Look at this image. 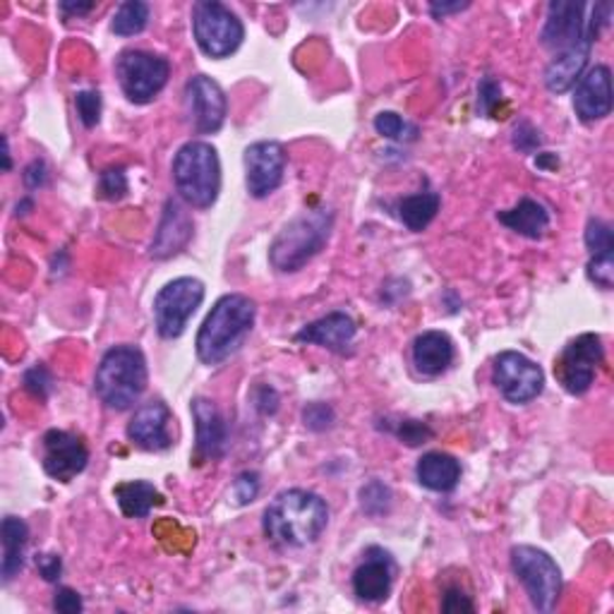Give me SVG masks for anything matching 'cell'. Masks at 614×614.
Returning <instances> with one entry per match:
<instances>
[{"label":"cell","mask_w":614,"mask_h":614,"mask_svg":"<svg viewBox=\"0 0 614 614\" xmlns=\"http://www.w3.org/2000/svg\"><path fill=\"white\" fill-rule=\"evenodd\" d=\"M329 507L315 492L286 490L264 511V535L286 547H305L324 533Z\"/></svg>","instance_id":"cell-1"},{"label":"cell","mask_w":614,"mask_h":614,"mask_svg":"<svg viewBox=\"0 0 614 614\" xmlns=\"http://www.w3.org/2000/svg\"><path fill=\"white\" fill-rule=\"evenodd\" d=\"M255 317V300L243 293H228L216 300L197 334V358L204 365H221L226 358H231L243 346Z\"/></svg>","instance_id":"cell-2"},{"label":"cell","mask_w":614,"mask_h":614,"mask_svg":"<svg viewBox=\"0 0 614 614\" xmlns=\"http://www.w3.org/2000/svg\"><path fill=\"white\" fill-rule=\"evenodd\" d=\"M94 389L111 411H128L147 389V358L137 346H113L96 368Z\"/></svg>","instance_id":"cell-3"},{"label":"cell","mask_w":614,"mask_h":614,"mask_svg":"<svg viewBox=\"0 0 614 614\" xmlns=\"http://www.w3.org/2000/svg\"><path fill=\"white\" fill-rule=\"evenodd\" d=\"M334 228V214L329 209H312L296 216L284 231L274 238L269 248V262L276 272L293 274L317 257L327 245Z\"/></svg>","instance_id":"cell-4"},{"label":"cell","mask_w":614,"mask_h":614,"mask_svg":"<svg viewBox=\"0 0 614 614\" xmlns=\"http://www.w3.org/2000/svg\"><path fill=\"white\" fill-rule=\"evenodd\" d=\"M178 195L190 207L209 209L221 192V161L209 142H188L173 159Z\"/></svg>","instance_id":"cell-5"},{"label":"cell","mask_w":614,"mask_h":614,"mask_svg":"<svg viewBox=\"0 0 614 614\" xmlns=\"http://www.w3.org/2000/svg\"><path fill=\"white\" fill-rule=\"evenodd\" d=\"M511 569L538 612H552L557 607L562 595V571L545 550L516 545L511 550Z\"/></svg>","instance_id":"cell-6"},{"label":"cell","mask_w":614,"mask_h":614,"mask_svg":"<svg viewBox=\"0 0 614 614\" xmlns=\"http://www.w3.org/2000/svg\"><path fill=\"white\" fill-rule=\"evenodd\" d=\"M192 32H195L202 51L216 60L236 53L245 36L243 22L238 20L236 12L224 3H216V0H202L195 5L192 10Z\"/></svg>","instance_id":"cell-7"},{"label":"cell","mask_w":614,"mask_h":614,"mask_svg":"<svg viewBox=\"0 0 614 614\" xmlns=\"http://www.w3.org/2000/svg\"><path fill=\"white\" fill-rule=\"evenodd\" d=\"M204 300V284L192 276L168 281L154 298V322L161 339H178Z\"/></svg>","instance_id":"cell-8"},{"label":"cell","mask_w":614,"mask_h":614,"mask_svg":"<svg viewBox=\"0 0 614 614\" xmlns=\"http://www.w3.org/2000/svg\"><path fill=\"white\" fill-rule=\"evenodd\" d=\"M168 75H171V63L164 56L128 48L116 60L120 89L132 104H149L166 87Z\"/></svg>","instance_id":"cell-9"},{"label":"cell","mask_w":614,"mask_h":614,"mask_svg":"<svg viewBox=\"0 0 614 614\" xmlns=\"http://www.w3.org/2000/svg\"><path fill=\"white\" fill-rule=\"evenodd\" d=\"M600 363H603V339L598 334H581L564 348L555 372L564 389L581 396L593 387Z\"/></svg>","instance_id":"cell-10"},{"label":"cell","mask_w":614,"mask_h":614,"mask_svg":"<svg viewBox=\"0 0 614 614\" xmlns=\"http://www.w3.org/2000/svg\"><path fill=\"white\" fill-rule=\"evenodd\" d=\"M492 382H495V387L502 392L504 399L521 406L533 401L543 392L545 375L531 358H526L519 351H504L495 358Z\"/></svg>","instance_id":"cell-11"},{"label":"cell","mask_w":614,"mask_h":614,"mask_svg":"<svg viewBox=\"0 0 614 614\" xmlns=\"http://www.w3.org/2000/svg\"><path fill=\"white\" fill-rule=\"evenodd\" d=\"M588 5L583 3H567V0H555L547 8V22L543 27V34L540 39L552 51H569L574 46L581 44H591L595 41V36L588 27V20L583 17Z\"/></svg>","instance_id":"cell-12"},{"label":"cell","mask_w":614,"mask_h":614,"mask_svg":"<svg viewBox=\"0 0 614 614\" xmlns=\"http://www.w3.org/2000/svg\"><path fill=\"white\" fill-rule=\"evenodd\" d=\"M185 108L192 128L200 135H212V132L221 130L226 120V94L212 77L195 75L185 84Z\"/></svg>","instance_id":"cell-13"},{"label":"cell","mask_w":614,"mask_h":614,"mask_svg":"<svg viewBox=\"0 0 614 614\" xmlns=\"http://www.w3.org/2000/svg\"><path fill=\"white\" fill-rule=\"evenodd\" d=\"M44 471L58 483H70L89 463V449L82 437L68 430H48L44 435Z\"/></svg>","instance_id":"cell-14"},{"label":"cell","mask_w":614,"mask_h":614,"mask_svg":"<svg viewBox=\"0 0 614 614\" xmlns=\"http://www.w3.org/2000/svg\"><path fill=\"white\" fill-rule=\"evenodd\" d=\"M286 152L279 142H255L245 149V185L252 197H269L284 183Z\"/></svg>","instance_id":"cell-15"},{"label":"cell","mask_w":614,"mask_h":614,"mask_svg":"<svg viewBox=\"0 0 614 614\" xmlns=\"http://www.w3.org/2000/svg\"><path fill=\"white\" fill-rule=\"evenodd\" d=\"M396 564L389 552L382 547H370L365 552V559L353 571V591L365 603H382L392 593Z\"/></svg>","instance_id":"cell-16"},{"label":"cell","mask_w":614,"mask_h":614,"mask_svg":"<svg viewBox=\"0 0 614 614\" xmlns=\"http://www.w3.org/2000/svg\"><path fill=\"white\" fill-rule=\"evenodd\" d=\"M574 111L583 123L603 120L612 111V72L607 65H595L581 75L574 92Z\"/></svg>","instance_id":"cell-17"},{"label":"cell","mask_w":614,"mask_h":614,"mask_svg":"<svg viewBox=\"0 0 614 614\" xmlns=\"http://www.w3.org/2000/svg\"><path fill=\"white\" fill-rule=\"evenodd\" d=\"M168 420H171V411L164 401L144 404L128 423V437L144 452H164L171 447Z\"/></svg>","instance_id":"cell-18"},{"label":"cell","mask_w":614,"mask_h":614,"mask_svg":"<svg viewBox=\"0 0 614 614\" xmlns=\"http://www.w3.org/2000/svg\"><path fill=\"white\" fill-rule=\"evenodd\" d=\"M192 420H195V454L200 461H216L221 459L228 442V428L226 420L209 399H195L190 406Z\"/></svg>","instance_id":"cell-19"},{"label":"cell","mask_w":614,"mask_h":614,"mask_svg":"<svg viewBox=\"0 0 614 614\" xmlns=\"http://www.w3.org/2000/svg\"><path fill=\"white\" fill-rule=\"evenodd\" d=\"M190 238H192V219L183 209V204L178 200H168L164 207L159 231H156L152 240L149 255L154 260L173 257L176 252H180L190 243Z\"/></svg>","instance_id":"cell-20"},{"label":"cell","mask_w":614,"mask_h":614,"mask_svg":"<svg viewBox=\"0 0 614 614\" xmlns=\"http://www.w3.org/2000/svg\"><path fill=\"white\" fill-rule=\"evenodd\" d=\"M586 245L591 252L588 262V279L610 291L614 281V236L610 224L603 219H591L586 226Z\"/></svg>","instance_id":"cell-21"},{"label":"cell","mask_w":614,"mask_h":614,"mask_svg":"<svg viewBox=\"0 0 614 614\" xmlns=\"http://www.w3.org/2000/svg\"><path fill=\"white\" fill-rule=\"evenodd\" d=\"M356 332H358V327L351 315H346V312H332V315L322 317L317 322H310L308 327L300 329L296 334V341L315 344V346L329 348V351L344 353L346 348L353 344Z\"/></svg>","instance_id":"cell-22"},{"label":"cell","mask_w":614,"mask_h":614,"mask_svg":"<svg viewBox=\"0 0 614 614\" xmlns=\"http://www.w3.org/2000/svg\"><path fill=\"white\" fill-rule=\"evenodd\" d=\"M454 363V341L444 332H423L413 341V365L425 377H437Z\"/></svg>","instance_id":"cell-23"},{"label":"cell","mask_w":614,"mask_h":614,"mask_svg":"<svg viewBox=\"0 0 614 614\" xmlns=\"http://www.w3.org/2000/svg\"><path fill=\"white\" fill-rule=\"evenodd\" d=\"M588 56H591V44L574 46L569 51H562L545 70V87L552 94L569 92L576 82L581 80L583 70L588 65Z\"/></svg>","instance_id":"cell-24"},{"label":"cell","mask_w":614,"mask_h":614,"mask_svg":"<svg viewBox=\"0 0 614 614\" xmlns=\"http://www.w3.org/2000/svg\"><path fill=\"white\" fill-rule=\"evenodd\" d=\"M418 483L432 492H452L461 480V463L452 454L430 452L416 466Z\"/></svg>","instance_id":"cell-25"},{"label":"cell","mask_w":614,"mask_h":614,"mask_svg":"<svg viewBox=\"0 0 614 614\" xmlns=\"http://www.w3.org/2000/svg\"><path fill=\"white\" fill-rule=\"evenodd\" d=\"M497 219L507 228H511L514 233L538 240V238H543L547 231L550 212L540 202L526 197L516 204V207L499 212Z\"/></svg>","instance_id":"cell-26"},{"label":"cell","mask_w":614,"mask_h":614,"mask_svg":"<svg viewBox=\"0 0 614 614\" xmlns=\"http://www.w3.org/2000/svg\"><path fill=\"white\" fill-rule=\"evenodd\" d=\"M0 535H3V564H0V574L3 581L10 583L24 567V550L29 543V528L17 516H5L3 526H0Z\"/></svg>","instance_id":"cell-27"},{"label":"cell","mask_w":614,"mask_h":614,"mask_svg":"<svg viewBox=\"0 0 614 614\" xmlns=\"http://www.w3.org/2000/svg\"><path fill=\"white\" fill-rule=\"evenodd\" d=\"M113 495L118 499V507L123 511L128 519H144L149 516V511L161 504V495L147 480H130V483H120Z\"/></svg>","instance_id":"cell-28"},{"label":"cell","mask_w":614,"mask_h":614,"mask_svg":"<svg viewBox=\"0 0 614 614\" xmlns=\"http://www.w3.org/2000/svg\"><path fill=\"white\" fill-rule=\"evenodd\" d=\"M440 195L437 192H418V195H408L399 202V219L408 231L420 233L428 228L440 212Z\"/></svg>","instance_id":"cell-29"},{"label":"cell","mask_w":614,"mask_h":614,"mask_svg":"<svg viewBox=\"0 0 614 614\" xmlns=\"http://www.w3.org/2000/svg\"><path fill=\"white\" fill-rule=\"evenodd\" d=\"M147 24H149V5L142 3V0H128V3L116 10L111 29L118 36H135L147 29Z\"/></svg>","instance_id":"cell-30"},{"label":"cell","mask_w":614,"mask_h":614,"mask_svg":"<svg viewBox=\"0 0 614 614\" xmlns=\"http://www.w3.org/2000/svg\"><path fill=\"white\" fill-rule=\"evenodd\" d=\"M392 490L382 480H372L365 487H360V507L368 516H384L392 509Z\"/></svg>","instance_id":"cell-31"},{"label":"cell","mask_w":614,"mask_h":614,"mask_svg":"<svg viewBox=\"0 0 614 614\" xmlns=\"http://www.w3.org/2000/svg\"><path fill=\"white\" fill-rule=\"evenodd\" d=\"M375 130L380 132L382 137H387V140H416L418 135V128L416 125H408L406 120L399 116V113H394V111H384L375 118Z\"/></svg>","instance_id":"cell-32"},{"label":"cell","mask_w":614,"mask_h":614,"mask_svg":"<svg viewBox=\"0 0 614 614\" xmlns=\"http://www.w3.org/2000/svg\"><path fill=\"white\" fill-rule=\"evenodd\" d=\"M99 195L104 200H123L128 195V176H125V168H106L99 178Z\"/></svg>","instance_id":"cell-33"},{"label":"cell","mask_w":614,"mask_h":614,"mask_svg":"<svg viewBox=\"0 0 614 614\" xmlns=\"http://www.w3.org/2000/svg\"><path fill=\"white\" fill-rule=\"evenodd\" d=\"M77 116L84 123V128H94L101 118V94L99 92H80L75 96Z\"/></svg>","instance_id":"cell-34"},{"label":"cell","mask_w":614,"mask_h":614,"mask_svg":"<svg viewBox=\"0 0 614 614\" xmlns=\"http://www.w3.org/2000/svg\"><path fill=\"white\" fill-rule=\"evenodd\" d=\"M334 408L327 404H308L303 411V423L312 432H324L334 425Z\"/></svg>","instance_id":"cell-35"},{"label":"cell","mask_w":614,"mask_h":614,"mask_svg":"<svg viewBox=\"0 0 614 614\" xmlns=\"http://www.w3.org/2000/svg\"><path fill=\"white\" fill-rule=\"evenodd\" d=\"M396 435H399L401 442H406L408 447H420L432 437V430L420 423V420H404V423L396 428Z\"/></svg>","instance_id":"cell-36"},{"label":"cell","mask_w":614,"mask_h":614,"mask_svg":"<svg viewBox=\"0 0 614 614\" xmlns=\"http://www.w3.org/2000/svg\"><path fill=\"white\" fill-rule=\"evenodd\" d=\"M24 384H27V389L36 396V399H46L48 392H51V375H48V370L41 368V365H36L32 368L27 375H24Z\"/></svg>","instance_id":"cell-37"},{"label":"cell","mask_w":614,"mask_h":614,"mask_svg":"<svg viewBox=\"0 0 614 614\" xmlns=\"http://www.w3.org/2000/svg\"><path fill=\"white\" fill-rule=\"evenodd\" d=\"M514 147L516 149H521L526 154H531L540 147V135H538V130L528 123V120H523V123H519L514 128Z\"/></svg>","instance_id":"cell-38"},{"label":"cell","mask_w":614,"mask_h":614,"mask_svg":"<svg viewBox=\"0 0 614 614\" xmlns=\"http://www.w3.org/2000/svg\"><path fill=\"white\" fill-rule=\"evenodd\" d=\"M260 492V475L257 473H243L238 475L236 485H233V495L238 504H250L252 499L257 497Z\"/></svg>","instance_id":"cell-39"},{"label":"cell","mask_w":614,"mask_h":614,"mask_svg":"<svg viewBox=\"0 0 614 614\" xmlns=\"http://www.w3.org/2000/svg\"><path fill=\"white\" fill-rule=\"evenodd\" d=\"M478 94H480V111H483V113H495V108H497V104L502 99V87H499V84L492 80V77H485L483 82H480Z\"/></svg>","instance_id":"cell-40"},{"label":"cell","mask_w":614,"mask_h":614,"mask_svg":"<svg viewBox=\"0 0 614 614\" xmlns=\"http://www.w3.org/2000/svg\"><path fill=\"white\" fill-rule=\"evenodd\" d=\"M82 598L72 588H58L53 598V610L60 614H77L82 612Z\"/></svg>","instance_id":"cell-41"},{"label":"cell","mask_w":614,"mask_h":614,"mask_svg":"<svg viewBox=\"0 0 614 614\" xmlns=\"http://www.w3.org/2000/svg\"><path fill=\"white\" fill-rule=\"evenodd\" d=\"M442 610L444 612H473L475 607L471 603V598H468L463 591H459V588H449V591L444 593Z\"/></svg>","instance_id":"cell-42"},{"label":"cell","mask_w":614,"mask_h":614,"mask_svg":"<svg viewBox=\"0 0 614 614\" xmlns=\"http://www.w3.org/2000/svg\"><path fill=\"white\" fill-rule=\"evenodd\" d=\"M36 567H39L41 576L46 581H58L60 579V571H63V562H60L58 555H41L36 557Z\"/></svg>","instance_id":"cell-43"},{"label":"cell","mask_w":614,"mask_h":614,"mask_svg":"<svg viewBox=\"0 0 614 614\" xmlns=\"http://www.w3.org/2000/svg\"><path fill=\"white\" fill-rule=\"evenodd\" d=\"M257 406L264 416H272V413H276V408H279V396H276L274 389L262 387L257 392Z\"/></svg>","instance_id":"cell-44"},{"label":"cell","mask_w":614,"mask_h":614,"mask_svg":"<svg viewBox=\"0 0 614 614\" xmlns=\"http://www.w3.org/2000/svg\"><path fill=\"white\" fill-rule=\"evenodd\" d=\"M24 183H27L29 188H39L46 183V168L41 161H34L27 168V173H24Z\"/></svg>","instance_id":"cell-45"},{"label":"cell","mask_w":614,"mask_h":614,"mask_svg":"<svg viewBox=\"0 0 614 614\" xmlns=\"http://www.w3.org/2000/svg\"><path fill=\"white\" fill-rule=\"evenodd\" d=\"M468 8V3H432L430 5V12L432 15H435L437 20L440 17H444V15H449V12H461V10H466Z\"/></svg>","instance_id":"cell-46"},{"label":"cell","mask_w":614,"mask_h":614,"mask_svg":"<svg viewBox=\"0 0 614 614\" xmlns=\"http://www.w3.org/2000/svg\"><path fill=\"white\" fill-rule=\"evenodd\" d=\"M94 8V3H60V10H63L65 15H87Z\"/></svg>","instance_id":"cell-47"},{"label":"cell","mask_w":614,"mask_h":614,"mask_svg":"<svg viewBox=\"0 0 614 614\" xmlns=\"http://www.w3.org/2000/svg\"><path fill=\"white\" fill-rule=\"evenodd\" d=\"M3 159H5L3 168H5V171H10V149H8V140L5 137H3Z\"/></svg>","instance_id":"cell-48"}]
</instances>
